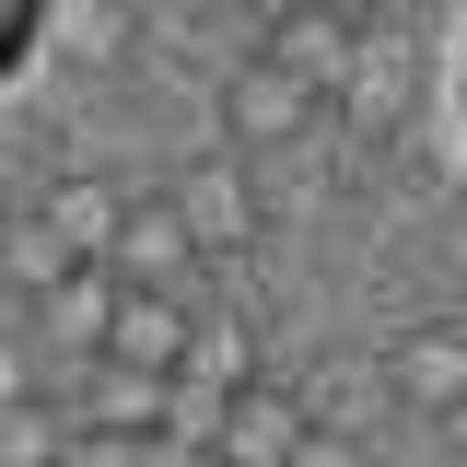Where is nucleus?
Here are the masks:
<instances>
[{"label": "nucleus", "instance_id": "nucleus-1", "mask_svg": "<svg viewBox=\"0 0 467 467\" xmlns=\"http://www.w3.org/2000/svg\"><path fill=\"white\" fill-rule=\"evenodd\" d=\"M316 94L327 82H304L281 47L257 58V70H234V106H223V129H234V152H257V140H292L304 117H316Z\"/></svg>", "mask_w": 467, "mask_h": 467}, {"label": "nucleus", "instance_id": "nucleus-2", "mask_svg": "<svg viewBox=\"0 0 467 467\" xmlns=\"http://www.w3.org/2000/svg\"><path fill=\"white\" fill-rule=\"evenodd\" d=\"M117 269L164 281V292H199V223H187V199H140L129 234H117Z\"/></svg>", "mask_w": 467, "mask_h": 467}, {"label": "nucleus", "instance_id": "nucleus-3", "mask_svg": "<svg viewBox=\"0 0 467 467\" xmlns=\"http://www.w3.org/2000/svg\"><path fill=\"white\" fill-rule=\"evenodd\" d=\"M386 386L409 409H467V327H409L386 350Z\"/></svg>", "mask_w": 467, "mask_h": 467}, {"label": "nucleus", "instance_id": "nucleus-4", "mask_svg": "<svg viewBox=\"0 0 467 467\" xmlns=\"http://www.w3.org/2000/svg\"><path fill=\"white\" fill-rule=\"evenodd\" d=\"M47 12H58V0H0V70H24V58H36Z\"/></svg>", "mask_w": 467, "mask_h": 467}, {"label": "nucleus", "instance_id": "nucleus-5", "mask_svg": "<svg viewBox=\"0 0 467 467\" xmlns=\"http://www.w3.org/2000/svg\"><path fill=\"white\" fill-rule=\"evenodd\" d=\"M245 12H257V24H292V12H304V0H245Z\"/></svg>", "mask_w": 467, "mask_h": 467}, {"label": "nucleus", "instance_id": "nucleus-6", "mask_svg": "<svg viewBox=\"0 0 467 467\" xmlns=\"http://www.w3.org/2000/svg\"><path fill=\"white\" fill-rule=\"evenodd\" d=\"M456 106H467V70H456Z\"/></svg>", "mask_w": 467, "mask_h": 467}]
</instances>
